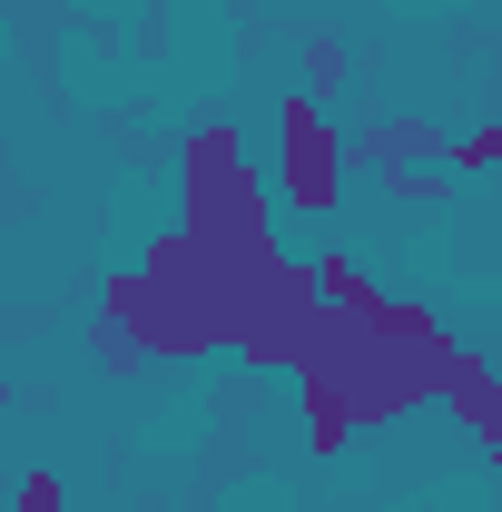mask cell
Wrapping results in <instances>:
<instances>
[{
    "instance_id": "6da1fadb",
    "label": "cell",
    "mask_w": 502,
    "mask_h": 512,
    "mask_svg": "<svg viewBox=\"0 0 502 512\" xmlns=\"http://www.w3.org/2000/svg\"><path fill=\"white\" fill-rule=\"evenodd\" d=\"M276 197H286L296 217H335V197H345V148H335L325 99H286V109H276Z\"/></svg>"
},
{
    "instance_id": "7a4b0ae2",
    "label": "cell",
    "mask_w": 502,
    "mask_h": 512,
    "mask_svg": "<svg viewBox=\"0 0 502 512\" xmlns=\"http://www.w3.org/2000/svg\"><path fill=\"white\" fill-rule=\"evenodd\" d=\"M443 404L463 414V434H473V444H502V365H493V355L453 345V365H443Z\"/></svg>"
},
{
    "instance_id": "3957f363",
    "label": "cell",
    "mask_w": 502,
    "mask_h": 512,
    "mask_svg": "<svg viewBox=\"0 0 502 512\" xmlns=\"http://www.w3.org/2000/svg\"><path fill=\"white\" fill-rule=\"evenodd\" d=\"M483 168H502V128H463L453 138V178H483Z\"/></svg>"
},
{
    "instance_id": "277c9868",
    "label": "cell",
    "mask_w": 502,
    "mask_h": 512,
    "mask_svg": "<svg viewBox=\"0 0 502 512\" xmlns=\"http://www.w3.org/2000/svg\"><path fill=\"white\" fill-rule=\"evenodd\" d=\"M10 512H69V493L50 483V473H30V483H20V503H10Z\"/></svg>"
},
{
    "instance_id": "5b68a950",
    "label": "cell",
    "mask_w": 502,
    "mask_h": 512,
    "mask_svg": "<svg viewBox=\"0 0 502 512\" xmlns=\"http://www.w3.org/2000/svg\"><path fill=\"white\" fill-rule=\"evenodd\" d=\"M493 237H502V217H493Z\"/></svg>"
}]
</instances>
